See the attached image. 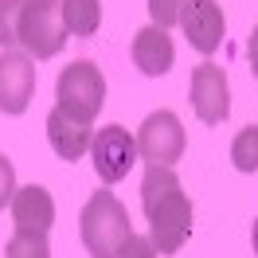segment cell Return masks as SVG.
Listing matches in <instances>:
<instances>
[{
	"label": "cell",
	"instance_id": "1",
	"mask_svg": "<svg viewBox=\"0 0 258 258\" xmlns=\"http://www.w3.org/2000/svg\"><path fill=\"white\" fill-rule=\"evenodd\" d=\"M141 211L149 219V242L157 254H176L192 239V200L168 164H149L141 180Z\"/></svg>",
	"mask_w": 258,
	"mask_h": 258
},
{
	"label": "cell",
	"instance_id": "2",
	"mask_svg": "<svg viewBox=\"0 0 258 258\" xmlns=\"http://www.w3.org/2000/svg\"><path fill=\"white\" fill-rule=\"evenodd\" d=\"M79 235L90 258H117L129 231V211L113 192H94L79 215Z\"/></svg>",
	"mask_w": 258,
	"mask_h": 258
},
{
	"label": "cell",
	"instance_id": "3",
	"mask_svg": "<svg viewBox=\"0 0 258 258\" xmlns=\"http://www.w3.org/2000/svg\"><path fill=\"white\" fill-rule=\"evenodd\" d=\"M55 98H59V110L79 117V121H94L98 110L106 106V79L98 63L90 59H75L71 67H63V75L55 82Z\"/></svg>",
	"mask_w": 258,
	"mask_h": 258
},
{
	"label": "cell",
	"instance_id": "4",
	"mask_svg": "<svg viewBox=\"0 0 258 258\" xmlns=\"http://www.w3.org/2000/svg\"><path fill=\"white\" fill-rule=\"evenodd\" d=\"M67 43L63 4L59 0H24L20 16V47L32 59H55Z\"/></svg>",
	"mask_w": 258,
	"mask_h": 258
},
{
	"label": "cell",
	"instance_id": "5",
	"mask_svg": "<svg viewBox=\"0 0 258 258\" xmlns=\"http://www.w3.org/2000/svg\"><path fill=\"white\" fill-rule=\"evenodd\" d=\"M137 157L149 164H172L184 157V125L172 110L149 113L141 129H137Z\"/></svg>",
	"mask_w": 258,
	"mask_h": 258
},
{
	"label": "cell",
	"instance_id": "6",
	"mask_svg": "<svg viewBox=\"0 0 258 258\" xmlns=\"http://www.w3.org/2000/svg\"><path fill=\"white\" fill-rule=\"evenodd\" d=\"M90 161L102 184H117L129 176V168L137 164V137H129L125 125H106L90 141Z\"/></svg>",
	"mask_w": 258,
	"mask_h": 258
},
{
	"label": "cell",
	"instance_id": "7",
	"mask_svg": "<svg viewBox=\"0 0 258 258\" xmlns=\"http://www.w3.org/2000/svg\"><path fill=\"white\" fill-rule=\"evenodd\" d=\"M188 102H192L196 117L204 125H219L231 113V86H227V75L219 63H200L192 71V82H188Z\"/></svg>",
	"mask_w": 258,
	"mask_h": 258
},
{
	"label": "cell",
	"instance_id": "8",
	"mask_svg": "<svg viewBox=\"0 0 258 258\" xmlns=\"http://www.w3.org/2000/svg\"><path fill=\"white\" fill-rule=\"evenodd\" d=\"M35 94V59L28 51H0V110L24 113Z\"/></svg>",
	"mask_w": 258,
	"mask_h": 258
},
{
	"label": "cell",
	"instance_id": "9",
	"mask_svg": "<svg viewBox=\"0 0 258 258\" xmlns=\"http://www.w3.org/2000/svg\"><path fill=\"white\" fill-rule=\"evenodd\" d=\"M180 28L188 35L200 55H215L219 43H223V32H227V20H223V8L215 0H184L180 8Z\"/></svg>",
	"mask_w": 258,
	"mask_h": 258
},
{
	"label": "cell",
	"instance_id": "10",
	"mask_svg": "<svg viewBox=\"0 0 258 258\" xmlns=\"http://www.w3.org/2000/svg\"><path fill=\"white\" fill-rule=\"evenodd\" d=\"M129 55H133L137 71H141V75H149V79L168 75V71H172V59H176L168 32H164V28H157V24H149V28H141V32L133 35Z\"/></svg>",
	"mask_w": 258,
	"mask_h": 258
},
{
	"label": "cell",
	"instance_id": "11",
	"mask_svg": "<svg viewBox=\"0 0 258 258\" xmlns=\"http://www.w3.org/2000/svg\"><path fill=\"white\" fill-rule=\"evenodd\" d=\"M47 141H51V149H55V157L71 164L90 149L94 133H90L86 121H79V117H71V113H63L55 106V110L47 113Z\"/></svg>",
	"mask_w": 258,
	"mask_h": 258
},
{
	"label": "cell",
	"instance_id": "12",
	"mask_svg": "<svg viewBox=\"0 0 258 258\" xmlns=\"http://www.w3.org/2000/svg\"><path fill=\"white\" fill-rule=\"evenodd\" d=\"M12 219H16V231L47 235L51 223H55V200H51V192L39 188V184L16 188V196H12Z\"/></svg>",
	"mask_w": 258,
	"mask_h": 258
},
{
	"label": "cell",
	"instance_id": "13",
	"mask_svg": "<svg viewBox=\"0 0 258 258\" xmlns=\"http://www.w3.org/2000/svg\"><path fill=\"white\" fill-rule=\"evenodd\" d=\"M63 4V24L67 35H79V39H90L102 24V4L98 0H59Z\"/></svg>",
	"mask_w": 258,
	"mask_h": 258
},
{
	"label": "cell",
	"instance_id": "14",
	"mask_svg": "<svg viewBox=\"0 0 258 258\" xmlns=\"http://www.w3.org/2000/svg\"><path fill=\"white\" fill-rule=\"evenodd\" d=\"M231 164L239 172H258V125H242L231 141Z\"/></svg>",
	"mask_w": 258,
	"mask_h": 258
},
{
	"label": "cell",
	"instance_id": "15",
	"mask_svg": "<svg viewBox=\"0 0 258 258\" xmlns=\"http://www.w3.org/2000/svg\"><path fill=\"white\" fill-rule=\"evenodd\" d=\"M4 258H51L47 235H35V231H16L8 246H4Z\"/></svg>",
	"mask_w": 258,
	"mask_h": 258
},
{
	"label": "cell",
	"instance_id": "16",
	"mask_svg": "<svg viewBox=\"0 0 258 258\" xmlns=\"http://www.w3.org/2000/svg\"><path fill=\"white\" fill-rule=\"evenodd\" d=\"M20 16H24V0H0V47L4 51L20 43Z\"/></svg>",
	"mask_w": 258,
	"mask_h": 258
},
{
	"label": "cell",
	"instance_id": "17",
	"mask_svg": "<svg viewBox=\"0 0 258 258\" xmlns=\"http://www.w3.org/2000/svg\"><path fill=\"white\" fill-rule=\"evenodd\" d=\"M180 8H184V0H149V16H153V24L157 28H172V24H180Z\"/></svg>",
	"mask_w": 258,
	"mask_h": 258
},
{
	"label": "cell",
	"instance_id": "18",
	"mask_svg": "<svg viewBox=\"0 0 258 258\" xmlns=\"http://www.w3.org/2000/svg\"><path fill=\"white\" fill-rule=\"evenodd\" d=\"M12 196H16V168H12V161L0 153V211L12 208Z\"/></svg>",
	"mask_w": 258,
	"mask_h": 258
},
{
	"label": "cell",
	"instance_id": "19",
	"mask_svg": "<svg viewBox=\"0 0 258 258\" xmlns=\"http://www.w3.org/2000/svg\"><path fill=\"white\" fill-rule=\"evenodd\" d=\"M117 258H157V246H153L145 235H129V239L121 242Z\"/></svg>",
	"mask_w": 258,
	"mask_h": 258
},
{
	"label": "cell",
	"instance_id": "20",
	"mask_svg": "<svg viewBox=\"0 0 258 258\" xmlns=\"http://www.w3.org/2000/svg\"><path fill=\"white\" fill-rule=\"evenodd\" d=\"M246 59H250V75L258 79V28L250 32V39H246Z\"/></svg>",
	"mask_w": 258,
	"mask_h": 258
},
{
	"label": "cell",
	"instance_id": "21",
	"mask_svg": "<svg viewBox=\"0 0 258 258\" xmlns=\"http://www.w3.org/2000/svg\"><path fill=\"white\" fill-rule=\"evenodd\" d=\"M250 246H254V254H258V219H254V231H250Z\"/></svg>",
	"mask_w": 258,
	"mask_h": 258
}]
</instances>
